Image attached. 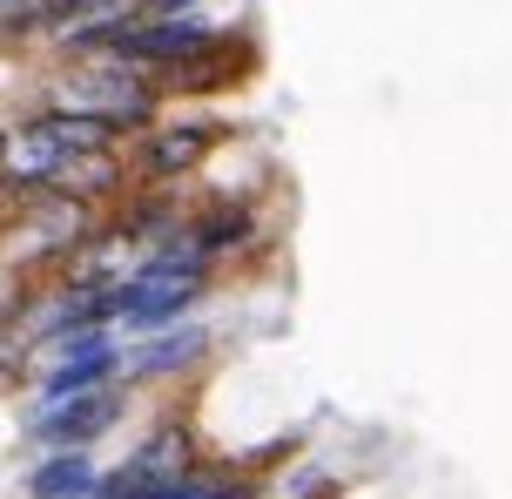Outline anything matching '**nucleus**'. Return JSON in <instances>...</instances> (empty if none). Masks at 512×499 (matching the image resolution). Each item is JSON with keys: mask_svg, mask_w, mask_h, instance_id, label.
<instances>
[{"mask_svg": "<svg viewBox=\"0 0 512 499\" xmlns=\"http://www.w3.org/2000/svg\"><path fill=\"white\" fill-rule=\"evenodd\" d=\"M182 237L196 243L209 263H223V257H236V250L256 237V210L250 203H209V210L182 216Z\"/></svg>", "mask_w": 512, "mask_h": 499, "instance_id": "obj_4", "label": "nucleus"}, {"mask_svg": "<svg viewBox=\"0 0 512 499\" xmlns=\"http://www.w3.org/2000/svg\"><path fill=\"white\" fill-rule=\"evenodd\" d=\"M209 324L182 317V324H162V331H142L135 344H122V378L128 385H155V378H182L209 358Z\"/></svg>", "mask_w": 512, "mask_h": 499, "instance_id": "obj_3", "label": "nucleus"}, {"mask_svg": "<svg viewBox=\"0 0 512 499\" xmlns=\"http://www.w3.org/2000/svg\"><path fill=\"white\" fill-rule=\"evenodd\" d=\"M95 459L88 452H41V466L27 473V493L34 499H88L95 493Z\"/></svg>", "mask_w": 512, "mask_h": 499, "instance_id": "obj_5", "label": "nucleus"}, {"mask_svg": "<svg viewBox=\"0 0 512 499\" xmlns=\"http://www.w3.org/2000/svg\"><path fill=\"white\" fill-rule=\"evenodd\" d=\"M149 21H162V14H203V0H135Z\"/></svg>", "mask_w": 512, "mask_h": 499, "instance_id": "obj_6", "label": "nucleus"}, {"mask_svg": "<svg viewBox=\"0 0 512 499\" xmlns=\"http://www.w3.org/2000/svg\"><path fill=\"white\" fill-rule=\"evenodd\" d=\"M128 412V378L88 385L75 398H54V405H27V446L34 452H88L95 439H108Z\"/></svg>", "mask_w": 512, "mask_h": 499, "instance_id": "obj_1", "label": "nucleus"}, {"mask_svg": "<svg viewBox=\"0 0 512 499\" xmlns=\"http://www.w3.org/2000/svg\"><path fill=\"white\" fill-rule=\"evenodd\" d=\"M216 142H223L216 122H149L142 142H135V156H128V162H135V183L169 189L176 176H196Z\"/></svg>", "mask_w": 512, "mask_h": 499, "instance_id": "obj_2", "label": "nucleus"}]
</instances>
